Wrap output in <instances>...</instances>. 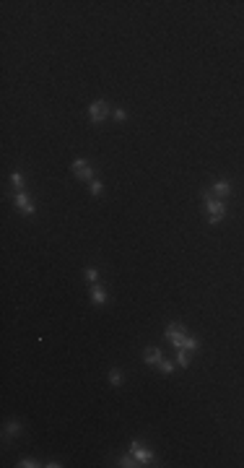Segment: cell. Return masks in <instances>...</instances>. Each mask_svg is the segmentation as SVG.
I'll return each instance as SVG.
<instances>
[{
    "mask_svg": "<svg viewBox=\"0 0 244 468\" xmlns=\"http://www.w3.org/2000/svg\"><path fill=\"white\" fill-rule=\"evenodd\" d=\"M203 200H205V211H208V221L218 224L226 219V203L224 198H216L211 190H203Z\"/></svg>",
    "mask_w": 244,
    "mask_h": 468,
    "instance_id": "6da1fadb",
    "label": "cell"
},
{
    "mask_svg": "<svg viewBox=\"0 0 244 468\" xmlns=\"http://www.w3.org/2000/svg\"><path fill=\"white\" fill-rule=\"evenodd\" d=\"M109 115H112V107L104 99H96V101H91V104H88V120L94 122V125L104 122Z\"/></svg>",
    "mask_w": 244,
    "mask_h": 468,
    "instance_id": "7a4b0ae2",
    "label": "cell"
},
{
    "mask_svg": "<svg viewBox=\"0 0 244 468\" xmlns=\"http://www.w3.org/2000/svg\"><path fill=\"white\" fill-rule=\"evenodd\" d=\"M130 453H133V458H135L138 463H141V466H154V453L146 450V448H143V445L138 442V440H133V442H130Z\"/></svg>",
    "mask_w": 244,
    "mask_h": 468,
    "instance_id": "3957f363",
    "label": "cell"
},
{
    "mask_svg": "<svg viewBox=\"0 0 244 468\" xmlns=\"http://www.w3.org/2000/svg\"><path fill=\"white\" fill-rule=\"evenodd\" d=\"M182 336H187V330H184V325H179V323H169L166 330H164V338H169V344H171L174 349L179 346Z\"/></svg>",
    "mask_w": 244,
    "mask_h": 468,
    "instance_id": "277c9868",
    "label": "cell"
},
{
    "mask_svg": "<svg viewBox=\"0 0 244 468\" xmlns=\"http://www.w3.org/2000/svg\"><path fill=\"white\" fill-rule=\"evenodd\" d=\"M71 169H73V175L78 180H94V169H91V164L86 162V159H76V162L71 164Z\"/></svg>",
    "mask_w": 244,
    "mask_h": 468,
    "instance_id": "5b68a950",
    "label": "cell"
},
{
    "mask_svg": "<svg viewBox=\"0 0 244 468\" xmlns=\"http://www.w3.org/2000/svg\"><path fill=\"white\" fill-rule=\"evenodd\" d=\"M13 203H16V208L24 211V216H31V213H34V205H31V200H29V195H26V190H18L16 198H13Z\"/></svg>",
    "mask_w": 244,
    "mask_h": 468,
    "instance_id": "8992f818",
    "label": "cell"
},
{
    "mask_svg": "<svg viewBox=\"0 0 244 468\" xmlns=\"http://www.w3.org/2000/svg\"><path fill=\"white\" fill-rule=\"evenodd\" d=\"M143 359H146L148 367H159V362L164 359V354H161V349H159V346H148V349L143 351Z\"/></svg>",
    "mask_w": 244,
    "mask_h": 468,
    "instance_id": "52a82bcc",
    "label": "cell"
},
{
    "mask_svg": "<svg viewBox=\"0 0 244 468\" xmlns=\"http://www.w3.org/2000/svg\"><path fill=\"white\" fill-rule=\"evenodd\" d=\"M91 302H94L96 307H104V304L109 302V294L104 291V289L99 286V283H94V286H91Z\"/></svg>",
    "mask_w": 244,
    "mask_h": 468,
    "instance_id": "ba28073f",
    "label": "cell"
},
{
    "mask_svg": "<svg viewBox=\"0 0 244 468\" xmlns=\"http://www.w3.org/2000/svg\"><path fill=\"white\" fill-rule=\"evenodd\" d=\"M211 192H213V195H218V198H226V195H231V182H226V180H218L216 185L211 187Z\"/></svg>",
    "mask_w": 244,
    "mask_h": 468,
    "instance_id": "9c48e42d",
    "label": "cell"
},
{
    "mask_svg": "<svg viewBox=\"0 0 244 468\" xmlns=\"http://www.w3.org/2000/svg\"><path fill=\"white\" fill-rule=\"evenodd\" d=\"M13 435H16V437L21 435V421H16V419H10L8 424H5V432H3V440L8 442V440L13 437Z\"/></svg>",
    "mask_w": 244,
    "mask_h": 468,
    "instance_id": "30bf717a",
    "label": "cell"
},
{
    "mask_svg": "<svg viewBox=\"0 0 244 468\" xmlns=\"http://www.w3.org/2000/svg\"><path fill=\"white\" fill-rule=\"evenodd\" d=\"M177 349H184V351H190V354H192V351L197 349V338L190 336V333H187V336H182V341H179V346H177Z\"/></svg>",
    "mask_w": 244,
    "mask_h": 468,
    "instance_id": "8fae6325",
    "label": "cell"
},
{
    "mask_svg": "<svg viewBox=\"0 0 244 468\" xmlns=\"http://www.w3.org/2000/svg\"><path fill=\"white\" fill-rule=\"evenodd\" d=\"M109 385H112V387H122V385H125L122 370H112V372H109Z\"/></svg>",
    "mask_w": 244,
    "mask_h": 468,
    "instance_id": "7c38bea8",
    "label": "cell"
},
{
    "mask_svg": "<svg viewBox=\"0 0 244 468\" xmlns=\"http://www.w3.org/2000/svg\"><path fill=\"white\" fill-rule=\"evenodd\" d=\"M177 364H179L182 370H187V367H190V351L177 349Z\"/></svg>",
    "mask_w": 244,
    "mask_h": 468,
    "instance_id": "4fadbf2b",
    "label": "cell"
},
{
    "mask_svg": "<svg viewBox=\"0 0 244 468\" xmlns=\"http://www.w3.org/2000/svg\"><path fill=\"white\" fill-rule=\"evenodd\" d=\"M10 182H13L16 192H18V190H24V175H21L18 169H16V172H10Z\"/></svg>",
    "mask_w": 244,
    "mask_h": 468,
    "instance_id": "5bb4252c",
    "label": "cell"
},
{
    "mask_svg": "<svg viewBox=\"0 0 244 468\" xmlns=\"http://www.w3.org/2000/svg\"><path fill=\"white\" fill-rule=\"evenodd\" d=\"M83 276H86V281L91 283V286H94V283H99V271H96V268H86Z\"/></svg>",
    "mask_w": 244,
    "mask_h": 468,
    "instance_id": "9a60e30c",
    "label": "cell"
},
{
    "mask_svg": "<svg viewBox=\"0 0 244 468\" xmlns=\"http://www.w3.org/2000/svg\"><path fill=\"white\" fill-rule=\"evenodd\" d=\"M91 195H94V198L104 195V185H101L99 180H91Z\"/></svg>",
    "mask_w": 244,
    "mask_h": 468,
    "instance_id": "2e32d148",
    "label": "cell"
},
{
    "mask_svg": "<svg viewBox=\"0 0 244 468\" xmlns=\"http://www.w3.org/2000/svg\"><path fill=\"white\" fill-rule=\"evenodd\" d=\"M120 466H122V468H133V466H141V463H138V461L133 458V453H130V455H122V458H120Z\"/></svg>",
    "mask_w": 244,
    "mask_h": 468,
    "instance_id": "e0dca14e",
    "label": "cell"
},
{
    "mask_svg": "<svg viewBox=\"0 0 244 468\" xmlns=\"http://www.w3.org/2000/svg\"><path fill=\"white\" fill-rule=\"evenodd\" d=\"M159 370L164 372V374H171V372H174V362H169V359H161V362H159Z\"/></svg>",
    "mask_w": 244,
    "mask_h": 468,
    "instance_id": "ac0fdd59",
    "label": "cell"
},
{
    "mask_svg": "<svg viewBox=\"0 0 244 468\" xmlns=\"http://www.w3.org/2000/svg\"><path fill=\"white\" fill-rule=\"evenodd\" d=\"M18 466H21V468H37V466H42V463H37L34 458H21Z\"/></svg>",
    "mask_w": 244,
    "mask_h": 468,
    "instance_id": "d6986e66",
    "label": "cell"
},
{
    "mask_svg": "<svg viewBox=\"0 0 244 468\" xmlns=\"http://www.w3.org/2000/svg\"><path fill=\"white\" fill-rule=\"evenodd\" d=\"M112 117H114V120H117V122H122V120L127 117V112H125L122 107H117V109H112Z\"/></svg>",
    "mask_w": 244,
    "mask_h": 468,
    "instance_id": "ffe728a7",
    "label": "cell"
},
{
    "mask_svg": "<svg viewBox=\"0 0 244 468\" xmlns=\"http://www.w3.org/2000/svg\"><path fill=\"white\" fill-rule=\"evenodd\" d=\"M44 466H47V468H63V463H57V461H47Z\"/></svg>",
    "mask_w": 244,
    "mask_h": 468,
    "instance_id": "44dd1931",
    "label": "cell"
}]
</instances>
